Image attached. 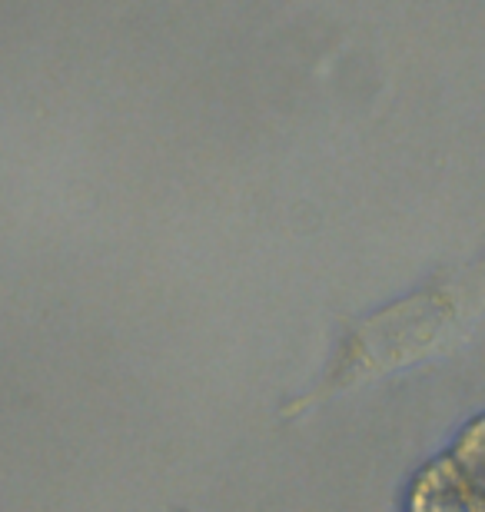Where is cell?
<instances>
[{"mask_svg": "<svg viewBox=\"0 0 485 512\" xmlns=\"http://www.w3.org/2000/svg\"><path fill=\"white\" fill-rule=\"evenodd\" d=\"M412 512H485V496L456 466H432L419 479Z\"/></svg>", "mask_w": 485, "mask_h": 512, "instance_id": "6da1fadb", "label": "cell"}, {"mask_svg": "<svg viewBox=\"0 0 485 512\" xmlns=\"http://www.w3.org/2000/svg\"><path fill=\"white\" fill-rule=\"evenodd\" d=\"M459 463L466 466L462 473H466V479L472 486L479 489V493L485 496V419L482 423H476L469 429V436L462 439L459 446Z\"/></svg>", "mask_w": 485, "mask_h": 512, "instance_id": "7a4b0ae2", "label": "cell"}]
</instances>
